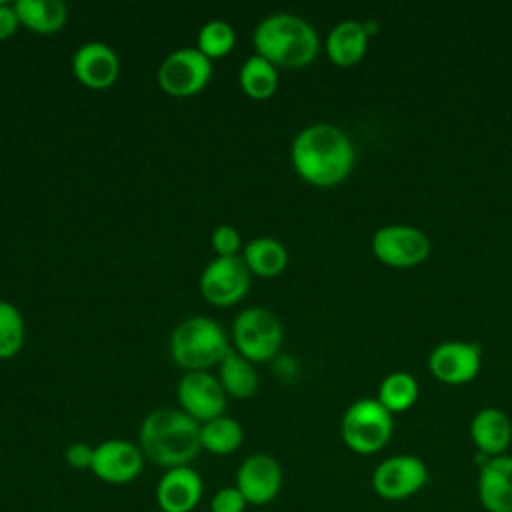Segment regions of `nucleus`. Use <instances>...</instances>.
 Masks as SVG:
<instances>
[{"label":"nucleus","instance_id":"nucleus-12","mask_svg":"<svg viewBox=\"0 0 512 512\" xmlns=\"http://www.w3.org/2000/svg\"><path fill=\"white\" fill-rule=\"evenodd\" d=\"M284 472L280 462L264 452L246 456L236 470V488L248 506H266L274 502L282 490Z\"/></svg>","mask_w":512,"mask_h":512},{"label":"nucleus","instance_id":"nucleus-24","mask_svg":"<svg viewBox=\"0 0 512 512\" xmlns=\"http://www.w3.org/2000/svg\"><path fill=\"white\" fill-rule=\"evenodd\" d=\"M242 92L252 100H266L278 88V70L266 58L252 54L244 60L238 72Z\"/></svg>","mask_w":512,"mask_h":512},{"label":"nucleus","instance_id":"nucleus-13","mask_svg":"<svg viewBox=\"0 0 512 512\" xmlns=\"http://www.w3.org/2000/svg\"><path fill=\"white\" fill-rule=\"evenodd\" d=\"M180 410H184L198 424L218 418L226 410V392L216 376L208 370L186 372L176 388Z\"/></svg>","mask_w":512,"mask_h":512},{"label":"nucleus","instance_id":"nucleus-19","mask_svg":"<svg viewBox=\"0 0 512 512\" xmlns=\"http://www.w3.org/2000/svg\"><path fill=\"white\" fill-rule=\"evenodd\" d=\"M370 32L366 24L356 20H344L336 24L326 38V54L332 64L340 68L356 66L368 50Z\"/></svg>","mask_w":512,"mask_h":512},{"label":"nucleus","instance_id":"nucleus-17","mask_svg":"<svg viewBox=\"0 0 512 512\" xmlns=\"http://www.w3.org/2000/svg\"><path fill=\"white\" fill-rule=\"evenodd\" d=\"M478 500L486 512H512V456L486 458L478 472Z\"/></svg>","mask_w":512,"mask_h":512},{"label":"nucleus","instance_id":"nucleus-21","mask_svg":"<svg viewBox=\"0 0 512 512\" xmlns=\"http://www.w3.org/2000/svg\"><path fill=\"white\" fill-rule=\"evenodd\" d=\"M14 10L20 24L36 34H54L68 18V8L62 0H16Z\"/></svg>","mask_w":512,"mask_h":512},{"label":"nucleus","instance_id":"nucleus-5","mask_svg":"<svg viewBox=\"0 0 512 512\" xmlns=\"http://www.w3.org/2000/svg\"><path fill=\"white\" fill-rule=\"evenodd\" d=\"M394 418L376 398H360L342 414L340 436L348 450L360 456L380 452L392 438Z\"/></svg>","mask_w":512,"mask_h":512},{"label":"nucleus","instance_id":"nucleus-18","mask_svg":"<svg viewBox=\"0 0 512 512\" xmlns=\"http://www.w3.org/2000/svg\"><path fill=\"white\" fill-rule=\"evenodd\" d=\"M470 438L486 458L502 456L512 442V420L500 408H482L470 422Z\"/></svg>","mask_w":512,"mask_h":512},{"label":"nucleus","instance_id":"nucleus-31","mask_svg":"<svg viewBox=\"0 0 512 512\" xmlns=\"http://www.w3.org/2000/svg\"><path fill=\"white\" fill-rule=\"evenodd\" d=\"M18 26H20V20L14 10V4L0 2V40L10 38Z\"/></svg>","mask_w":512,"mask_h":512},{"label":"nucleus","instance_id":"nucleus-3","mask_svg":"<svg viewBox=\"0 0 512 512\" xmlns=\"http://www.w3.org/2000/svg\"><path fill=\"white\" fill-rule=\"evenodd\" d=\"M256 54L276 68H304L320 50L316 30L300 16L276 12L266 16L252 36Z\"/></svg>","mask_w":512,"mask_h":512},{"label":"nucleus","instance_id":"nucleus-26","mask_svg":"<svg viewBox=\"0 0 512 512\" xmlns=\"http://www.w3.org/2000/svg\"><path fill=\"white\" fill-rule=\"evenodd\" d=\"M24 320L20 310L0 300V360L14 358L24 346Z\"/></svg>","mask_w":512,"mask_h":512},{"label":"nucleus","instance_id":"nucleus-10","mask_svg":"<svg viewBox=\"0 0 512 512\" xmlns=\"http://www.w3.org/2000/svg\"><path fill=\"white\" fill-rule=\"evenodd\" d=\"M250 274L242 256H216L200 274V294L220 308L232 306L246 296Z\"/></svg>","mask_w":512,"mask_h":512},{"label":"nucleus","instance_id":"nucleus-1","mask_svg":"<svg viewBox=\"0 0 512 512\" xmlns=\"http://www.w3.org/2000/svg\"><path fill=\"white\" fill-rule=\"evenodd\" d=\"M296 174L318 188H332L348 178L354 168V146L334 124L316 122L302 128L290 146Z\"/></svg>","mask_w":512,"mask_h":512},{"label":"nucleus","instance_id":"nucleus-6","mask_svg":"<svg viewBox=\"0 0 512 512\" xmlns=\"http://www.w3.org/2000/svg\"><path fill=\"white\" fill-rule=\"evenodd\" d=\"M282 336L280 320L260 306L244 308L232 324L234 350L252 364L274 358L282 346Z\"/></svg>","mask_w":512,"mask_h":512},{"label":"nucleus","instance_id":"nucleus-28","mask_svg":"<svg viewBox=\"0 0 512 512\" xmlns=\"http://www.w3.org/2000/svg\"><path fill=\"white\" fill-rule=\"evenodd\" d=\"M248 508L246 498L236 486H222L208 502L210 512H244Z\"/></svg>","mask_w":512,"mask_h":512},{"label":"nucleus","instance_id":"nucleus-30","mask_svg":"<svg viewBox=\"0 0 512 512\" xmlns=\"http://www.w3.org/2000/svg\"><path fill=\"white\" fill-rule=\"evenodd\" d=\"M94 458V446L86 442H72L64 450V460L74 470H90Z\"/></svg>","mask_w":512,"mask_h":512},{"label":"nucleus","instance_id":"nucleus-2","mask_svg":"<svg viewBox=\"0 0 512 512\" xmlns=\"http://www.w3.org/2000/svg\"><path fill=\"white\" fill-rule=\"evenodd\" d=\"M138 446L146 460L164 470L190 466L202 452L200 424L180 408H156L140 424Z\"/></svg>","mask_w":512,"mask_h":512},{"label":"nucleus","instance_id":"nucleus-25","mask_svg":"<svg viewBox=\"0 0 512 512\" xmlns=\"http://www.w3.org/2000/svg\"><path fill=\"white\" fill-rule=\"evenodd\" d=\"M418 382L412 374L408 372H392L388 374L380 386H378V396L376 400L390 412V414H400L410 410L416 400H418Z\"/></svg>","mask_w":512,"mask_h":512},{"label":"nucleus","instance_id":"nucleus-7","mask_svg":"<svg viewBox=\"0 0 512 512\" xmlns=\"http://www.w3.org/2000/svg\"><path fill=\"white\" fill-rule=\"evenodd\" d=\"M428 482V468L414 454H394L378 462L372 472V490L378 498L398 502L418 494Z\"/></svg>","mask_w":512,"mask_h":512},{"label":"nucleus","instance_id":"nucleus-27","mask_svg":"<svg viewBox=\"0 0 512 512\" xmlns=\"http://www.w3.org/2000/svg\"><path fill=\"white\" fill-rule=\"evenodd\" d=\"M236 42L234 28L224 20H210L198 30L196 48L208 58H222L226 56Z\"/></svg>","mask_w":512,"mask_h":512},{"label":"nucleus","instance_id":"nucleus-4","mask_svg":"<svg viewBox=\"0 0 512 512\" xmlns=\"http://www.w3.org/2000/svg\"><path fill=\"white\" fill-rule=\"evenodd\" d=\"M230 348L222 326L208 316H192L180 322L170 336V356L186 372L220 364Z\"/></svg>","mask_w":512,"mask_h":512},{"label":"nucleus","instance_id":"nucleus-20","mask_svg":"<svg viewBox=\"0 0 512 512\" xmlns=\"http://www.w3.org/2000/svg\"><path fill=\"white\" fill-rule=\"evenodd\" d=\"M242 260L252 274L262 278H274L286 270L288 252L280 240L270 236H258L244 246Z\"/></svg>","mask_w":512,"mask_h":512},{"label":"nucleus","instance_id":"nucleus-9","mask_svg":"<svg viewBox=\"0 0 512 512\" xmlns=\"http://www.w3.org/2000/svg\"><path fill=\"white\" fill-rule=\"evenodd\" d=\"M212 76V62L194 46L170 52L158 68L160 88L174 98L198 94Z\"/></svg>","mask_w":512,"mask_h":512},{"label":"nucleus","instance_id":"nucleus-8","mask_svg":"<svg viewBox=\"0 0 512 512\" xmlns=\"http://www.w3.org/2000/svg\"><path fill=\"white\" fill-rule=\"evenodd\" d=\"M430 238L416 226L388 224L374 232L372 252L390 268H412L430 256Z\"/></svg>","mask_w":512,"mask_h":512},{"label":"nucleus","instance_id":"nucleus-22","mask_svg":"<svg viewBox=\"0 0 512 512\" xmlns=\"http://www.w3.org/2000/svg\"><path fill=\"white\" fill-rule=\"evenodd\" d=\"M218 380L226 396H232L238 400L250 398L258 390V374L254 364L234 348H230L222 358V362L218 364Z\"/></svg>","mask_w":512,"mask_h":512},{"label":"nucleus","instance_id":"nucleus-23","mask_svg":"<svg viewBox=\"0 0 512 512\" xmlns=\"http://www.w3.org/2000/svg\"><path fill=\"white\" fill-rule=\"evenodd\" d=\"M244 430L238 420L230 416H218L200 424L202 450L214 456H228L242 446Z\"/></svg>","mask_w":512,"mask_h":512},{"label":"nucleus","instance_id":"nucleus-15","mask_svg":"<svg viewBox=\"0 0 512 512\" xmlns=\"http://www.w3.org/2000/svg\"><path fill=\"white\" fill-rule=\"evenodd\" d=\"M154 496L162 512H192L204 496V480L192 466L168 468L158 478Z\"/></svg>","mask_w":512,"mask_h":512},{"label":"nucleus","instance_id":"nucleus-14","mask_svg":"<svg viewBox=\"0 0 512 512\" xmlns=\"http://www.w3.org/2000/svg\"><path fill=\"white\" fill-rule=\"evenodd\" d=\"M482 348L474 342L448 340L438 344L428 356L430 374L444 384L460 386L474 380L480 372Z\"/></svg>","mask_w":512,"mask_h":512},{"label":"nucleus","instance_id":"nucleus-11","mask_svg":"<svg viewBox=\"0 0 512 512\" xmlns=\"http://www.w3.org/2000/svg\"><path fill=\"white\" fill-rule=\"evenodd\" d=\"M144 462L138 444L126 438H108L94 446L90 472L106 484H130L142 474Z\"/></svg>","mask_w":512,"mask_h":512},{"label":"nucleus","instance_id":"nucleus-29","mask_svg":"<svg viewBox=\"0 0 512 512\" xmlns=\"http://www.w3.org/2000/svg\"><path fill=\"white\" fill-rule=\"evenodd\" d=\"M210 244L218 256H236V252L240 250L242 238L236 228H232L228 224H220L214 228V232L210 236Z\"/></svg>","mask_w":512,"mask_h":512},{"label":"nucleus","instance_id":"nucleus-16","mask_svg":"<svg viewBox=\"0 0 512 512\" xmlns=\"http://www.w3.org/2000/svg\"><path fill=\"white\" fill-rule=\"evenodd\" d=\"M72 72L76 80L92 90L110 88L120 76V58L104 42H86L72 56Z\"/></svg>","mask_w":512,"mask_h":512}]
</instances>
